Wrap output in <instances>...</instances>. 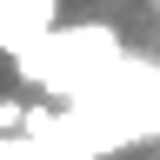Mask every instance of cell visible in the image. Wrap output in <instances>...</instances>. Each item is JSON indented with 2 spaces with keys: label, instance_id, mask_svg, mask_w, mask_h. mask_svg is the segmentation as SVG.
Listing matches in <instances>:
<instances>
[{
  "label": "cell",
  "instance_id": "6da1fadb",
  "mask_svg": "<svg viewBox=\"0 0 160 160\" xmlns=\"http://www.w3.org/2000/svg\"><path fill=\"white\" fill-rule=\"evenodd\" d=\"M53 13L60 0H0V47L7 53H27L53 33Z\"/></svg>",
  "mask_w": 160,
  "mask_h": 160
},
{
  "label": "cell",
  "instance_id": "7a4b0ae2",
  "mask_svg": "<svg viewBox=\"0 0 160 160\" xmlns=\"http://www.w3.org/2000/svg\"><path fill=\"white\" fill-rule=\"evenodd\" d=\"M20 127H33V113L20 107V100H0V140H13Z\"/></svg>",
  "mask_w": 160,
  "mask_h": 160
}]
</instances>
